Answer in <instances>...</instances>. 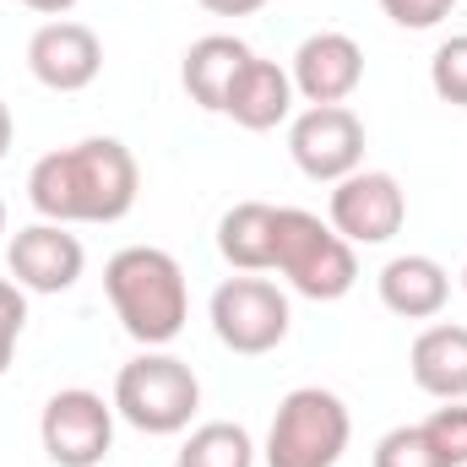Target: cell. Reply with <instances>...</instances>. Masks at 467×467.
Returning a JSON list of instances; mask_svg holds the SVG:
<instances>
[{
  "label": "cell",
  "instance_id": "6da1fadb",
  "mask_svg": "<svg viewBox=\"0 0 467 467\" xmlns=\"http://www.w3.org/2000/svg\"><path fill=\"white\" fill-rule=\"evenodd\" d=\"M141 169L119 136H82L27 169V202L49 223H119L136 207Z\"/></svg>",
  "mask_w": 467,
  "mask_h": 467
},
{
  "label": "cell",
  "instance_id": "7a4b0ae2",
  "mask_svg": "<svg viewBox=\"0 0 467 467\" xmlns=\"http://www.w3.org/2000/svg\"><path fill=\"white\" fill-rule=\"evenodd\" d=\"M104 294L115 305V321L130 343L169 348L191 321V288L169 250L158 244H125L104 266Z\"/></svg>",
  "mask_w": 467,
  "mask_h": 467
},
{
  "label": "cell",
  "instance_id": "3957f363",
  "mask_svg": "<svg viewBox=\"0 0 467 467\" xmlns=\"http://www.w3.org/2000/svg\"><path fill=\"white\" fill-rule=\"evenodd\" d=\"M115 413L141 435H185L202 408V380L185 358L163 348L136 353L115 375Z\"/></svg>",
  "mask_w": 467,
  "mask_h": 467
},
{
  "label": "cell",
  "instance_id": "277c9868",
  "mask_svg": "<svg viewBox=\"0 0 467 467\" xmlns=\"http://www.w3.org/2000/svg\"><path fill=\"white\" fill-rule=\"evenodd\" d=\"M272 272H283L288 288L316 299V305L343 299L358 283L353 244L321 213H305V207H277V261H272Z\"/></svg>",
  "mask_w": 467,
  "mask_h": 467
},
{
  "label": "cell",
  "instance_id": "5b68a950",
  "mask_svg": "<svg viewBox=\"0 0 467 467\" xmlns=\"http://www.w3.org/2000/svg\"><path fill=\"white\" fill-rule=\"evenodd\" d=\"M353 441L348 402L327 386H294L266 430V467H337Z\"/></svg>",
  "mask_w": 467,
  "mask_h": 467
},
{
  "label": "cell",
  "instance_id": "8992f818",
  "mask_svg": "<svg viewBox=\"0 0 467 467\" xmlns=\"http://www.w3.org/2000/svg\"><path fill=\"white\" fill-rule=\"evenodd\" d=\"M213 332L229 353H244V358H261V353L283 348L288 327H294V310H288V294L261 277V272H239L229 283L213 288Z\"/></svg>",
  "mask_w": 467,
  "mask_h": 467
},
{
  "label": "cell",
  "instance_id": "52a82bcc",
  "mask_svg": "<svg viewBox=\"0 0 467 467\" xmlns=\"http://www.w3.org/2000/svg\"><path fill=\"white\" fill-rule=\"evenodd\" d=\"M115 402L88 386H66L38 413V441L55 467H99L115 451Z\"/></svg>",
  "mask_w": 467,
  "mask_h": 467
},
{
  "label": "cell",
  "instance_id": "ba28073f",
  "mask_svg": "<svg viewBox=\"0 0 467 467\" xmlns=\"http://www.w3.org/2000/svg\"><path fill=\"white\" fill-rule=\"evenodd\" d=\"M288 152L305 180L337 185L353 169H364V119L348 104H310L288 119Z\"/></svg>",
  "mask_w": 467,
  "mask_h": 467
},
{
  "label": "cell",
  "instance_id": "9c48e42d",
  "mask_svg": "<svg viewBox=\"0 0 467 467\" xmlns=\"http://www.w3.org/2000/svg\"><path fill=\"white\" fill-rule=\"evenodd\" d=\"M327 223L343 234L348 244H386L408 223V196L397 185V174L386 169H353L348 180L332 185L327 202Z\"/></svg>",
  "mask_w": 467,
  "mask_h": 467
},
{
  "label": "cell",
  "instance_id": "30bf717a",
  "mask_svg": "<svg viewBox=\"0 0 467 467\" xmlns=\"http://www.w3.org/2000/svg\"><path fill=\"white\" fill-rule=\"evenodd\" d=\"M5 266H11V283L27 288V294H66L82 283V266H88V250L82 239L66 229V223H27V229L11 234L5 244Z\"/></svg>",
  "mask_w": 467,
  "mask_h": 467
},
{
  "label": "cell",
  "instance_id": "8fae6325",
  "mask_svg": "<svg viewBox=\"0 0 467 467\" xmlns=\"http://www.w3.org/2000/svg\"><path fill=\"white\" fill-rule=\"evenodd\" d=\"M27 71L38 88L49 93H82L99 82L104 71V44L88 22H71V16H55L44 22L33 38H27Z\"/></svg>",
  "mask_w": 467,
  "mask_h": 467
},
{
  "label": "cell",
  "instance_id": "7c38bea8",
  "mask_svg": "<svg viewBox=\"0 0 467 467\" xmlns=\"http://www.w3.org/2000/svg\"><path fill=\"white\" fill-rule=\"evenodd\" d=\"M288 77H294V93L305 104H348L358 93V82H364V49L353 44L348 33L321 27V33H310L294 49Z\"/></svg>",
  "mask_w": 467,
  "mask_h": 467
},
{
  "label": "cell",
  "instance_id": "4fadbf2b",
  "mask_svg": "<svg viewBox=\"0 0 467 467\" xmlns=\"http://www.w3.org/2000/svg\"><path fill=\"white\" fill-rule=\"evenodd\" d=\"M380 305L402 321H435L451 299V272L435 255H391L375 277Z\"/></svg>",
  "mask_w": 467,
  "mask_h": 467
},
{
  "label": "cell",
  "instance_id": "5bb4252c",
  "mask_svg": "<svg viewBox=\"0 0 467 467\" xmlns=\"http://www.w3.org/2000/svg\"><path fill=\"white\" fill-rule=\"evenodd\" d=\"M408 375L435 402H467V327L457 321L424 327L408 348Z\"/></svg>",
  "mask_w": 467,
  "mask_h": 467
},
{
  "label": "cell",
  "instance_id": "9a60e30c",
  "mask_svg": "<svg viewBox=\"0 0 467 467\" xmlns=\"http://www.w3.org/2000/svg\"><path fill=\"white\" fill-rule=\"evenodd\" d=\"M294 99H299V93H294V77H288L277 60L250 55L244 71L234 77L223 115H229L239 130H277L283 119H294Z\"/></svg>",
  "mask_w": 467,
  "mask_h": 467
},
{
  "label": "cell",
  "instance_id": "2e32d148",
  "mask_svg": "<svg viewBox=\"0 0 467 467\" xmlns=\"http://www.w3.org/2000/svg\"><path fill=\"white\" fill-rule=\"evenodd\" d=\"M250 55H255V49H250L244 38H234V33H207V38H196V44L185 49V60H180V82H185L191 104L207 109V115H223L234 77L244 71Z\"/></svg>",
  "mask_w": 467,
  "mask_h": 467
},
{
  "label": "cell",
  "instance_id": "e0dca14e",
  "mask_svg": "<svg viewBox=\"0 0 467 467\" xmlns=\"http://www.w3.org/2000/svg\"><path fill=\"white\" fill-rule=\"evenodd\" d=\"M218 255L234 272H272V261H277V207L272 202H234L218 218Z\"/></svg>",
  "mask_w": 467,
  "mask_h": 467
},
{
  "label": "cell",
  "instance_id": "ac0fdd59",
  "mask_svg": "<svg viewBox=\"0 0 467 467\" xmlns=\"http://www.w3.org/2000/svg\"><path fill=\"white\" fill-rule=\"evenodd\" d=\"M174 467H255V441H250L244 424L213 419V424H196V430L180 441Z\"/></svg>",
  "mask_w": 467,
  "mask_h": 467
},
{
  "label": "cell",
  "instance_id": "d6986e66",
  "mask_svg": "<svg viewBox=\"0 0 467 467\" xmlns=\"http://www.w3.org/2000/svg\"><path fill=\"white\" fill-rule=\"evenodd\" d=\"M375 467H446V457L435 451L424 424H397L375 441Z\"/></svg>",
  "mask_w": 467,
  "mask_h": 467
},
{
  "label": "cell",
  "instance_id": "ffe728a7",
  "mask_svg": "<svg viewBox=\"0 0 467 467\" xmlns=\"http://www.w3.org/2000/svg\"><path fill=\"white\" fill-rule=\"evenodd\" d=\"M430 88H435L441 104L467 109V33H451V38L435 49V60H430Z\"/></svg>",
  "mask_w": 467,
  "mask_h": 467
},
{
  "label": "cell",
  "instance_id": "44dd1931",
  "mask_svg": "<svg viewBox=\"0 0 467 467\" xmlns=\"http://www.w3.org/2000/svg\"><path fill=\"white\" fill-rule=\"evenodd\" d=\"M424 435L435 441V451L446 457V467H467V402H446L424 419Z\"/></svg>",
  "mask_w": 467,
  "mask_h": 467
},
{
  "label": "cell",
  "instance_id": "7402d4cb",
  "mask_svg": "<svg viewBox=\"0 0 467 467\" xmlns=\"http://www.w3.org/2000/svg\"><path fill=\"white\" fill-rule=\"evenodd\" d=\"M22 332H27V288H16L11 277H0V375L11 369Z\"/></svg>",
  "mask_w": 467,
  "mask_h": 467
},
{
  "label": "cell",
  "instance_id": "603a6c76",
  "mask_svg": "<svg viewBox=\"0 0 467 467\" xmlns=\"http://www.w3.org/2000/svg\"><path fill=\"white\" fill-rule=\"evenodd\" d=\"M451 5H457V0H380V11H386L397 27H408V33L441 27V22L451 16Z\"/></svg>",
  "mask_w": 467,
  "mask_h": 467
},
{
  "label": "cell",
  "instance_id": "cb8c5ba5",
  "mask_svg": "<svg viewBox=\"0 0 467 467\" xmlns=\"http://www.w3.org/2000/svg\"><path fill=\"white\" fill-rule=\"evenodd\" d=\"M202 5H207L213 16H255L266 0H202Z\"/></svg>",
  "mask_w": 467,
  "mask_h": 467
},
{
  "label": "cell",
  "instance_id": "d4e9b609",
  "mask_svg": "<svg viewBox=\"0 0 467 467\" xmlns=\"http://www.w3.org/2000/svg\"><path fill=\"white\" fill-rule=\"evenodd\" d=\"M16 5H27V11H38V16H49V22H55V16H71V5H77V0H16Z\"/></svg>",
  "mask_w": 467,
  "mask_h": 467
},
{
  "label": "cell",
  "instance_id": "484cf974",
  "mask_svg": "<svg viewBox=\"0 0 467 467\" xmlns=\"http://www.w3.org/2000/svg\"><path fill=\"white\" fill-rule=\"evenodd\" d=\"M11 136H16V119H11V104L0 99V158L11 152Z\"/></svg>",
  "mask_w": 467,
  "mask_h": 467
},
{
  "label": "cell",
  "instance_id": "4316f807",
  "mask_svg": "<svg viewBox=\"0 0 467 467\" xmlns=\"http://www.w3.org/2000/svg\"><path fill=\"white\" fill-rule=\"evenodd\" d=\"M0 234H5V202H0Z\"/></svg>",
  "mask_w": 467,
  "mask_h": 467
},
{
  "label": "cell",
  "instance_id": "83f0119b",
  "mask_svg": "<svg viewBox=\"0 0 467 467\" xmlns=\"http://www.w3.org/2000/svg\"><path fill=\"white\" fill-rule=\"evenodd\" d=\"M462 294H467V261H462Z\"/></svg>",
  "mask_w": 467,
  "mask_h": 467
}]
</instances>
